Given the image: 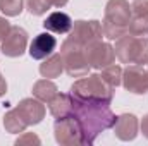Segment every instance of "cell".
<instances>
[{"instance_id": "cell-18", "label": "cell", "mask_w": 148, "mask_h": 146, "mask_svg": "<svg viewBox=\"0 0 148 146\" xmlns=\"http://www.w3.org/2000/svg\"><path fill=\"white\" fill-rule=\"evenodd\" d=\"M3 127L10 134H19V132L26 131L28 124L24 122V119L19 115L17 110L12 108V110H9V112H5V115H3Z\"/></svg>"}, {"instance_id": "cell-20", "label": "cell", "mask_w": 148, "mask_h": 146, "mask_svg": "<svg viewBox=\"0 0 148 146\" xmlns=\"http://www.w3.org/2000/svg\"><path fill=\"white\" fill-rule=\"evenodd\" d=\"M127 33L133 36H148V16H133L127 24Z\"/></svg>"}, {"instance_id": "cell-16", "label": "cell", "mask_w": 148, "mask_h": 146, "mask_svg": "<svg viewBox=\"0 0 148 146\" xmlns=\"http://www.w3.org/2000/svg\"><path fill=\"white\" fill-rule=\"evenodd\" d=\"M62 71H64V60H62L60 53H53V55L43 59V62L40 64V74H41V77H47V79L59 77Z\"/></svg>"}, {"instance_id": "cell-29", "label": "cell", "mask_w": 148, "mask_h": 146, "mask_svg": "<svg viewBox=\"0 0 148 146\" xmlns=\"http://www.w3.org/2000/svg\"><path fill=\"white\" fill-rule=\"evenodd\" d=\"M50 2V5H53V7H64L69 0H48Z\"/></svg>"}, {"instance_id": "cell-1", "label": "cell", "mask_w": 148, "mask_h": 146, "mask_svg": "<svg viewBox=\"0 0 148 146\" xmlns=\"http://www.w3.org/2000/svg\"><path fill=\"white\" fill-rule=\"evenodd\" d=\"M71 98H73V112H71V115L77 120V124L81 127L84 145H93L100 132H103L105 129L114 127L117 117L109 108V105L93 103V102H83V100L74 98L73 95H71Z\"/></svg>"}, {"instance_id": "cell-7", "label": "cell", "mask_w": 148, "mask_h": 146, "mask_svg": "<svg viewBox=\"0 0 148 146\" xmlns=\"http://www.w3.org/2000/svg\"><path fill=\"white\" fill-rule=\"evenodd\" d=\"M69 38L74 40L76 43H79L81 46H86L93 41H98L103 38V29H102V23L98 21H76L73 23V28L69 31Z\"/></svg>"}, {"instance_id": "cell-9", "label": "cell", "mask_w": 148, "mask_h": 146, "mask_svg": "<svg viewBox=\"0 0 148 146\" xmlns=\"http://www.w3.org/2000/svg\"><path fill=\"white\" fill-rule=\"evenodd\" d=\"M26 46H28V33L23 28H19V26H12L9 35L2 41L0 52L5 57L16 59V57H21L26 52Z\"/></svg>"}, {"instance_id": "cell-3", "label": "cell", "mask_w": 148, "mask_h": 146, "mask_svg": "<svg viewBox=\"0 0 148 146\" xmlns=\"http://www.w3.org/2000/svg\"><path fill=\"white\" fill-rule=\"evenodd\" d=\"M115 57L122 64H136L145 65L148 64V38L147 36H133L126 33L124 36L117 38L114 46Z\"/></svg>"}, {"instance_id": "cell-27", "label": "cell", "mask_w": 148, "mask_h": 146, "mask_svg": "<svg viewBox=\"0 0 148 146\" xmlns=\"http://www.w3.org/2000/svg\"><path fill=\"white\" fill-rule=\"evenodd\" d=\"M140 127H141L143 136L148 139V113L147 115H143V119H141V122H140Z\"/></svg>"}, {"instance_id": "cell-15", "label": "cell", "mask_w": 148, "mask_h": 146, "mask_svg": "<svg viewBox=\"0 0 148 146\" xmlns=\"http://www.w3.org/2000/svg\"><path fill=\"white\" fill-rule=\"evenodd\" d=\"M48 110H50V113H52L55 119L71 115V112H73V98H71V95L57 93V95L48 102Z\"/></svg>"}, {"instance_id": "cell-22", "label": "cell", "mask_w": 148, "mask_h": 146, "mask_svg": "<svg viewBox=\"0 0 148 146\" xmlns=\"http://www.w3.org/2000/svg\"><path fill=\"white\" fill-rule=\"evenodd\" d=\"M102 29H103V36L109 40H117V38L124 36L127 33V26H121V24H114L103 19L102 23Z\"/></svg>"}, {"instance_id": "cell-24", "label": "cell", "mask_w": 148, "mask_h": 146, "mask_svg": "<svg viewBox=\"0 0 148 146\" xmlns=\"http://www.w3.org/2000/svg\"><path fill=\"white\" fill-rule=\"evenodd\" d=\"M133 16H148V0H134L131 3Z\"/></svg>"}, {"instance_id": "cell-25", "label": "cell", "mask_w": 148, "mask_h": 146, "mask_svg": "<svg viewBox=\"0 0 148 146\" xmlns=\"http://www.w3.org/2000/svg\"><path fill=\"white\" fill-rule=\"evenodd\" d=\"M41 141H40V138H38L36 134H33V132H26V134H23L21 138H17V141H16V146H24V145H40Z\"/></svg>"}, {"instance_id": "cell-19", "label": "cell", "mask_w": 148, "mask_h": 146, "mask_svg": "<svg viewBox=\"0 0 148 146\" xmlns=\"http://www.w3.org/2000/svg\"><path fill=\"white\" fill-rule=\"evenodd\" d=\"M100 77L112 88H117L119 84H122V67L115 65V64H110L107 67L102 69V74Z\"/></svg>"}, {"instance_id": "cell-4", "label": "cell", "mask_w": 148, "mask_h": 146, "mask_svg": "<svg viewBox=\"0 0 148 146\" xmlns=\"http://www.w3.org/2000/svg\"><path fill=\"white\" fill-rule=\"evenodd\" d=\"M60 55L64 60V71L71 77H83L91 69L84 55V46H81L71 38L64 40L60 46Z\"/></svg>"}, {"instance_id": "cell-5", "label": "cell", "mask_w": 148, "mask_h": 146, "mask_svg": "<svg viewBox=\"0 0 148 146\" xmlns=\"http://www.w3.org/2000/svg\"><path fill=\"white\" fill-rule=\"evenodd\" d=\"M53 136H55V141H57L59 145H62V146L84 145L81 127H79L77 120L74 119L73 115L60 117V119L55 120V126H53Z\"/></svg>"}, {"instance_id": "cell-2", "label": "cell", "mask_w": 148, "mask_h": 146, "mask_svg": "<svg viewBox=\"0 0 148 146\" xmlns=\"http://www.w3.org/2000/svg\"><path fill=\"white\" fill-rule=\"evenodd\" d=\"M71 95L83 102L110 105L114 98V88L100 77V74H86L71 86Z\"/></svg>"}, {"instance_id": "cell-26", "label": "cell", "mask_w": 148, "mask_h": 146, "mask_svg": "<svg viewBox=\"0 0 148 146\" xmlns=\"http://www.w3.org/2000/svg\"><path fill=\"white\" fill-rule=\"evenodd\" d=\"M10 23L5 19V17H0V41H3V38L9 35V31H10Z\"/></svg>"}, {"instance_id": "cell-28", "label": "cell", "mask_w": 148, "mask_h": 146, "mask_svg": "<svg viewBox=\"0 0 148 146\" xmlns=\"http://www.w3.org/2000/svg\"><path fill=\"white\" fill-rule=\"evenodd\" d=\"M7 93V83H5V79H3V76L0 74V98L3 96Z\"/></svg>"}, {"instance_id": "cell-10", "label": "cell", "mask_w": 148, "mask_h": 146, "mask_svg": "<svg viewBox=\"0 0 148 146\" xmlns=\"http://www.w3.org/2000/svg\"><path fill=\"white\" fill-rule=\"evenodd\" d=\"M16 110L19 112V115L24 119V122L28 126H36L45 119V105L43 102H40L38 98H24L17 103Z\"/></svg>"}, {"instance_id": "cell-17", "label": "cell", "mask_w": 148, "mask_h": 146, "mask_svg": "<svg viewBox=\"0 0 148 146\" xmlns=\"http://www.w3.org/2000/svg\"><path fill=\"white\" fill-rule=\"evenodd\" d=\"M55 95H57V86H55V83H52L47 77L40 79L33 84V96L38 98L40 102H43V103H48Z\"/></svg>"}, {"instance_id": "cell-6", "label": "cell", "mask_w": 148, "mask_h": 146, "mask_svg": "<svg viewBox=\"0 0 148 146\" xmlns=\"http://www.w3.org/2000/svg\"><path fill=\"white\" fill-rule=\"evenodd\" d=\"M84 55H86V60H88L90 67L97 69V71H102L103 67L115 62L114 46L107 41H102V40L86 45L84 46Z\"/></svg>"}, {"instance_id": "cell-8", "label": "cell", "mask_w": 148, "mask_h": 146, "mask_svg": "<svg viewBox=\"0 0 148 146\" xmlns=\"http://www.w3.org/2000/svg\"><path fill=\"white\" fill-rule=\"evenodd\" d=\"M122 86L133 95L148 93V69L143 65L129 64L126 69H122Z\"/></svg>"}, {"instance_id": "cell-13", "label": "cell", "mask_w": 148, "mask_h": 146, "mask_svg": "<svg viewBox=\"0 0 148 146\" xmlns=\"http://www.w3.org/2000/svg\"><path fill=\"white\" fill-rule=\"evenodd\" d=\"M57 46V40L50 33H40L29 45V55L36 60H43L53 53Z\"/></svg>"}, {"instance_id": "cell-11", "label": "cell", "mask_w": 148, "mask_h": 146, "mask_svg": "<svg viewBox=\"0 0 148 146\" xmlns=\"http://www.w3.org/2000/svg\"><path fill=\"white\" fill-rule=\"evenodd\" d=\"M133 17V10L127 0H109L105 5V21L114 23V24H121V26H127L129 21Z\"/></svg>"}, {"instance_id": "cell-12", "label": "cell", "mask_w": 148, "mask_h": 146, "mask_svg": "<svg viewBox=\"0 0 148 146\" xmlns=\"http://www.w3.org/2000/svg\"><path fill=\"white\" fill-rule=\"evenodd\" d=\"M138 127H140V122H138V117L133 115V113H122L117 117L115 124H114V134L117 139L121 141H133L136 136H138Z\"/></svg>"}, {"instance_id": "cell-14", "label": "cell", "mask_w": 148, "mask_h": 146, "mask_svg": "<svg viewBox=\"0 0 148 146\" xmlns=\"http://www.w3.org/2000/svg\"><path fill=\"white\" fill-rule=\"evenodd\" d=\"M43 28L47 31H52V33H57V35H66V33L71 31L73 21L66 12H52L43 21Z\"/></svg>"}, {"instance_id": "cell-23", "label": "cell", "mask_w": 148, "mask_h": 146, "mask_svg": "<svg viewBox=\"0 0 148 146\" xmlns=\"http://www.w3.org/2000/svg\"><path fill=\"white\" fill-rule=\"evenodd\" d=\"M26 7L31 16H43L52 5L48 0H26Z\"/></svg>"}, {"instance_id": "cell-21", "label": "cell", "mask_w": 148, "mask_h": 146, "mask_svg": "<svg viewBox=\"0 0 148 146\" xmlns=\"http://www.w3.org/2000/svg\"><path fill=\"white\" fill-rule=\"evenodd\" d=\"M24 0H0V10L7 17H16L23 12Z\"/></svg>"}]
</instances>
